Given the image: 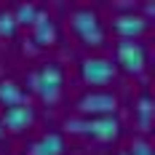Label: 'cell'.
<instances>
[{"mask_svg":"<svg viewBox=\"0 0 155 155\" xmlns=\"http://www.w3.org/2000/svg\"><path fill=\"white\" fill-rule=\"evenodd\" d=\"M30 83H32V91L38 94L46 104H54L62 96L64 72L56 62H46V64H40V70H35L30 75Z\"/></svg>","mask_w":155,"mask_h":155,"instance_id":"1","label":"cell"},{"mask_svg":"<svg viewBox=\"0 0 155 155\" xmlns=\"http://www.w3.org/2000/svg\"><path fill=\"white\" fill-rule=\"evenodd\" d=\"M67 128L75 134H88L99 142H112L120 134V123L115 115H102V118H91V120H67Z\"/></svg>","mask_w":155,"mask_h":155,"instance_id":"2","label":"cell"},{"mask_svg":"<svg viewBox=\"0 0 155 155\" xmlns=\"http://www.w3.org/2000/svg\"><path fill=\"white\" fill-rule=\"evenodd\" d=\"M70 24H72L75 35L86 43V46H102V40H104V30H102L99 16L94 14L91 8H78V11H72Z\"/></svg>","mask_w":155,"mask_h":155,"instance_id":"3","label":"cell"},{"mask_svg":"<svg viewBox=\"0 0 155 155\" xmlns=\"http://www.w3.org/2000/svg\"><path fill=\"white\" fill-rule=\"evenodd\" d=\"M78 110L83 115H94V118H102V115H115L118 110V96L110 91H88L86 96H80Z\"/></svg>","mask_w":155,"mask_h":155,"instance_id":"4","label":"cell"},{"mask_svg":"<svg viewBox=\"0 0 155 155\" xmlns=\"http://www.w3.org/2000/svg\"><path fill=\"white\" fill-rule=\"evenodd\" d=\"M80 75L88 86H107L115 80V64L104 56H91L80 62Z\"/></svg>","mask_w":155,"mask_h":155,"instance_id":"5","label":"cell"},{"mask_svg":"<svg viewBox=\"0 0 155 155\" xmlns=\"http://www.w3.org/2000/svg\"><path fill=\"white\" fill-rule=\"evenodd\" d=\"M115 54H118V64L123 67L126 72H142L144 70V62H147V51L139 40H118L115 46Z\"/></svg>","mask_w":155,"mask_h":155,"instance_id":"6","label":"cell"},{"mask_svg":"<svg viewBox=\"0 0 155 155\" xmlns=\"http://www.w3.org/2000/svg\"><path fill=\"white\" fill-rule=\"evenodd\" d=\"M147 27H150V21L139 14H120L112 19V30L123 40H137L142 32H147Z\"/></svg>","mask_w":155,"mask_h":155,"instance_id":"7","label":"cell"},{"mask_svg":"<svg viewBox=\"0 0 155 155\" xmlns=\"http://www.w3.org/2000/svg\"><path fill=\"white\" fill-rule=\"evenodd\" d=\"M0 123H3V128H11V131H24V128H30L35 123V110L30 107V102L16 104V107H5Z\"/></svg>","mask_w":155,"mask_h":155,"instance_id":"8","label":"cell"},{"mask_svg":"<svg viewBox=\"0 0 155 155\" xmlns=\"http://www.w3.org/2000/svg\"><path fill=\"white\" fill-rule=\"evenodd\" d=\"M32 38H35V43H40V46H51V43L56 40V24H54V19L48 14L38 11L35 21H32Z\"/></svg>","mask_w":155,"mask_h":155,"instance_id":"9","label":"cell"},{"mask_svg":"<svg viewBox=\"0 0 155 155\" xmlns=\"http://www.w3.org/2000/svg\"><path fill=\"white\" fill-rule=\"evenodd\" d=\"M62 153H64V139L56 131H48L38 142L30 144V155H62Z\"/></svg>","mask_w":155,"mask_h":155,"instance_id":"10","label":"cell"},{"mask_svg":"<svg viewBox=\"0 0 155 155\" xmlns=\"http://www.w3.org/2000/svg\"><path fill=\"white\" fill-rule=\"evenodd\" d=\"M0 104H3V107L27 104V94L21 91L19 83H14V80H3V83H0Z\"/></svg>","mask_w":155,"mask_h":155,"instance_id":"11","label":"cell"},{"mask_svg":"<svg viewBox=\"0 0 155 155\" xmlns=\"http://www.w3.org/2000/svg\"><path fill=\"white\" fill-rule=\"evenodd\" d=\"M137 118H139L142 131H150V126H153V99H150V94H142L139 96V102H137Z\"/></svg>","mask_w":155,"mask_h":155,"instance_id":"12","label":"cell"},{"mask_svg":"<svg viewBox=\"0 0 155 155\" xmlns=\"http://www.w3.org/2000/svg\"><path fill=\"white\" fill-rule=\"evenodd\" d=\"M35 16H38V8H35L32 3H21V5H16V11H14L16 24H30V27H32Z\"/></svg>","mask_w":155,"mask_h":155,"instance_id":"13","label":"cell"},{"mask_svg":"<svg viewBox=\"0 0 155 155\" xmlns=\"http://www.w3.org/2000/svg\"><path fill=\"white\" fill-rule=\"evenodd\" d=\"M16 19L14 11H0V38H14L16 35Z\"/></svg>","mask_w":155,"mask_h":155,"instance_id":"14","label":"cell"},{"mask_svg":"<svg viewBox=\"0 0 155 155\" xmlns=\"http://www.w3.org/2000/svg\"><path fill=\"white\" fill-rule=\"evenodd\" d=\"M126 155H155V150H153V144L147 139H134V144L128 147Z\"/></svg>","mask_w":155,"mask_h":155,"instance_id":"15","label":"cell"},{"mask_svg":"<svg viewBox=\"0 0 155 155\" xmlns=\"http://www.w3.org/2000/svg\"><path fill=\"white\" fill-rule=\"evenodd\" d=\"M0 137H3V123H0Z\"/></svg>","mask_w":155,"mask_h":155,"instance_id":"16","label":"cell"},{"mask_svg":"<svg viewBox=\"0 0 155 155\" xmlns=\"http://www.w3.org/2000/svg\"><path fill=\"white\" fill-rule=\"evenodd\" d=\"M120 155H126V153H120Z\"/></svg>","mask_w":155,"mask_h":155,"instance_id":"17","label":"cell"}]
</instances>
